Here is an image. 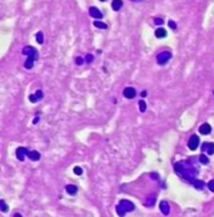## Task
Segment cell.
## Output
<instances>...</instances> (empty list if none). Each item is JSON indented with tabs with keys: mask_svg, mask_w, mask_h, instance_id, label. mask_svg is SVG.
<instances>
[{
	"mask_svg": "<svg viewBox=\"0 0 214 217\" xmlns=\"http://www.w3.org/2000/svg\"><path fill=\"white\" fill-rule=\"evenodd\" d=\"M174 169L175 172L183 177L184 180H186L190 183H194L197 181V168L194 166H192L189 162H177L174 165Z\"/></svg>",
	"mask_w": 214,
	"mask_h": 217,
	"instance_id": "6da1fadb",
	"label": "cell"
},
{
	"mask_svg": "<svg viewBox=\"0 0 214 217\" xmlns=\"http://www.w3.org/2000/svg\"><path fill=\"white\" fill-rule=\"evenodd\" d=\"M23 54L24 55H26L28 58H33V59H38V50L33 47H25L23 49Z\"/></svg>",
	"mask_w": 214,
	"mask_h": 217,
	"instance_id": "277c9868",
	"label": "cell"
},
{
	"mask_svg": "<svg viewBox=\"0 0 214 217\" xmlns=\"http://www.w3.org/2000/svg\"><path fill=\"white\" fill-rule=\"evenodd\" d=\"M193 186H194L197 189H203V187H204V182H203V181H200V180H197V181L193 183Z\"/></svg>",
	"mask_w": 214,
	"mask_h": 217,
	"instance_id": "ac0fdd59",
	"label": "cell"
},
{
	"mask_svg": "<svg viewBox=\"0 0 214 217\" xmlns=\"http://www.w3.org/2000/svg\"><path fill=\"white\" fill-rule=\"evenodd\" d=\"M0 206H2V211H3V212H6V211H8V206H6V203H5L4 200L0 201Z\"/></svg>",
	"mask_w": 214,
	"mask_h": 217,
	"instance_id": "7402d4cb",
	"label": "cell"
},
{
	"mask_svg": "<svg viewBox=\"0 0 214 217\" xmlns=\"http://www.w3.org/2000/svg\"><path fill=\"white\" fill-rule=\"evenodd\" d=\"M34 62H35V59L28 58V59H26V62H25V64H24V67L26 68V69H31L33 65H34Z\"/></svg>",
	"mask_w": 214,
	"mask_h": 217,
	"instance_id": "2e32d148",
	"label": "cell"
},
{
	"mask_svg": "<svg viewBox=\"0 0 214 217\" xmlns=\"http://www.w3.org/2000/svg\"><path fill=\"white\" fill-rule=\"evenodd\" d=\"M29 101H30L31 103H36L39 99H38V97L35 96V94H30V96H29Z\"/></svg>",
	"mask_w": 214,
	"mask_h": 217,
	"instance_id": "cb8c5ba5",
	"label": "cell"
},
{
	"mask_svg": "<svg viewBox=\"0 0 214 217\" xmlns=\"http://www.w3.org/2000/svg\"><path fill=\"white\" fill-rule=\"evenodd\" d=\"M168 25L170 26V28H172V29H174V30L177 29V24H175L174 21H173V20H169V23H168Z\"/></svg>",
	"mask_w": 214,
	"mask_h": 217,
	"instance_id": "484cf974",
	"label": "cell"
},
{
	"mask_svg": "<svg viewBox=\"0 0 214 217\" xmlns=\"http://www.w3.org/2000/svg\"><path fill=\"white\" fill-rule=\"evenodd\" d=\"M154 21H155L157 25H162V24H163V19H162V18H155Z\"/></svg>",
	"mask_w": 214,
	"mask_h": 217,
	"instance_id": "f1b7e54d",
	"label": "cell"
},
{
	"mask_svg": "<svg viewBox=\"0 0 214 217\" xmlns=\"http://www.w3.org/2000/svg\"><path fill=\"white\" fill-rule=\"evenodd\" d=\"M139 109H140V112H145L146 111V104H145V102L143 99L139 102Z\"/></svg>",
	"mask_w": 214,
	"mask_h": 217,
	"instance_id": "44dd1931",
	"label": "cell"
},
{
	"mask_svg": "<svg viewBox=\"0 0 214 217\" xmlns=\"http://www.w3.org/2000/svg\"><path fill=\"white\" fill-rule=\"evenodd\" d=\"M35 96L38 97V99H42V98H43V92H42V90H38V92L35 93Z\"/></svg>",
	"mask_w": 214,
	"mask_h": 217,
	"instance_id": "f546056e",
	"label": "cell"
},
{
	"mask_svg": "<svg viewBox=\"0 0 214 217\" xmlns=\"http://www.w3.org/2000/svg\"><path fill=\"white\" fill-rule=\"evenodd\" d=\"M85 60H87V63H91L93 60H94V57H93V55H90V54H88V55H87V58H85Z\"/></svg>",
	"mask_w": 214,
	"mask_h": 217,
	"instance_id": "83f0119b",
	"label": "cell"
},
{
	"mask_svg": "<svg viewBox=\"0 0 214 217\" xmlns=\"http://www.w3.org/2000/svg\"><path fill=\"white\" fill-rule=\"evenodd\" d=\"M28 150L26 148H24V147H19L18 150H17V157H18V159L19 161H24V157L25 156H28Z\"/></svg>",
	"mask_w": 214,
	"mask_h": 217,
	"instance_id": "9c48e42d",
	"label": "cell"
},
{
	"mask_svg": "<svg viewBox=\"0 0 214 217\" xmlns=\"http://www.w3.org/2000/svg\"><path fill=\"white\" fill-rule=\"evenodd\" d=\"M14 217H21V215H20V213H15Z\"/></svg>",
	"mask_w": 214,
	"mask_h": 217,
	"instance_id": "1f68e13d",
	"label": "cell"
},
{
	"mask_svg": "<svg viewBox=\"0 0 214 217\" xmlns=\"http://www.w3.org/2000/svg\"><path fill=\"white\" fill-rule=\"evenodd\" d=\"M94 26H97V28H99V29H106V28H108V25H106L105 23L99 21V20L94 21Z\"/></svg>",
	"mask_w": 214,
	"mask_h": 217,
	"instance_id": "e0dca14e",
	"label": "cell"
},
{
	"mask_svg": "<svg viewBox=\"0 0 214 217\" xmlns=\"http://www.w3.org/2000/svg\"><path fill=\"white\" fill-rule=\"evenodd\" d=\"M122 6H123V2H122V0H113V2H112V8L115 11L120 10V9H122Z\"/></svg>",
	"mask_w": 214,
	"mask_h": 217,
	"instance_id": "4fadbf2b",
	"label": "cell"
},
{
	"mask_svg": "<svg viewBox=\"0 0 214 217\" xmlns=\"http://www.w3.org/2000/svg\"><path fill=\"white\" fill-rule=\"evenodd\" d=\"M199 132H200V134H204V135L209 134V133L212 132V127H210V124H208V123L202 124V126L199 127Z\"/></svg>",
	"mask_w": 214,
	"mask_h": 217,
	"instance_id": "8fae6325",
	"label": "cell"
},
{
	"mask_svg": "<svg viewBox=\"0 0 214 217\" xmlns=\"http://www.w3.org/2000/svg\"><path fill=\"white\" fill-rule=\"evenodd\" d=\"M155 36H157L158 39H160V38H165V36H167V30L163 29V28H158V29L155 30Z\"/></svg>",
	"mask_w": 214,
	"mask_h": 217,
	"instance_id": "9a60e30c",
	"label": "cell"
},
{
	"mask_svg": "<svg viewBox=\"0 0 214 217\" xmlns=\"http://www.w3.org/2000/svg\"><path fill=\"white\" fill-rule=\"evenodd\" d=\"M198 146H199V137H198L197 134H193L192 137L189 138L188 147H189V150L194 151V150H197V148H198Z\"/></svg>",
	"mask_w": 214,
	"mask_h": 217,
	"instance_id": "5b68a950",
	"label": "cell"
},
{
	"mask_svg": "<svg viewBox=\"0 0 214 217\" xmlns=\"http://www.w3.org/2000/svg\"><path fill=\"white\" fill-rule=\"evenodd\" d=\"M28 157L31 161H39L40 159V153L38 151H29L28 152Z\"/></svg>",
	"mask_w": 214,
	"mask_h": 217,
	"instance_id": "5bb4252c",
	"label": "cell"
},
{
	"mask_svg": "<svg viewBox=\"0 0 214 217\" xmlns=\"http://www.w3.org/2000/svg\"><path fill=\"white\" fill-rule=\"evenodd\" d=\"M134 208H135V206H134V203H133V202H130L128 200H122L116 206V213L120 217H124L127 212L134 211Z\"/></svg>",
	"mask_w": 214,
	"mask_h": 217,
	"instance_id": "7a4b0ae2",
	"label": "cell"
},
{
	"mask_svg": "<svg viewBox=\"0 0 214 217\" xmlns=\"http://www.w3.org/2000/svg\"><path fill=\"white\" fill-rule=\"evenodd\" d=\"M159 208H160V211H162V213L165 215V216H168L169 212H170V207H169V205H168L167 201H162V202H160Z\"/></svg>",
	"mask_w": 214,
	"mask_h": 217,
	"instance_id": "30bf717a",
	"label": "cell"
},
{
	"mask_svg": "<svg viewBox=\"0 0 214 217\" xmlns=\"http://www.w3.org/2000/svg\"><path fill=\"white\" fill-rule=\"evenodd\" d=\"M208 187H209V189L212 192H214V180H212L209 183H208Z\"/></svg>",
	"mask_w": 214,
	"mask_h": 217,
	"instance_id": "4316f807",
	"label": "cell"
},
{
	"mask_svg": "<svg viewBox=\"0 0 214 217\" xmlns=\"http://www.w3.org/2000/svg\"><path fill=\"white\" fill-rule=\"evenodd\" d=\"M65 189H66V192H68L69 195H72V196L76 195V192H78V187L74 186V185H68L65 187Z\"/></svg>",
	"mask_w": 214,
	"mask_h": 217,
	"instance_id": "7c38bea8",
	"label": "cell"
},
{
	"mask_svg": "<svg viewBox=\"0 0 214 217\" xmlns=\"http://www.w3.org/2000/svg\"><path fill=\"white\" fill-rule=\"evenodd\" d=\"M100 2H105V0H100Z\"/></svg>",
	"mask_w": 214,
	"mask_h": 217,
	"instance_id": "d6a6232c",
	"label": "cell"
},
{
	"mask_svg": "<svg viewBox=\"0 0 214 217\" xmlns=\"http://www.w3.org/2000/svg\"><path fill=\"white\" fill-rule=\"evenodd\" d=\"M172 58V53L170 51H162V53H159L158 55H157V62L159 65H164L169 62V59Z\"/></svg>",
	"mask_w": 214,
	"mask_h": 217,
	"instance_id": "3957f363",
	"label": "cell"
},
{
	"mask_svg": "<svg viewBox=\"0 0 214 217\" xmlns=\"http://www.w3.org/2000/svg\"><path fill=\"white\" fill-rule=\"evenodd\" d=\"M33 122H34V123H38V122H39V117H36V118H35Z\"/></svg>",
	"mask_w": 214,
	"mask_h": 217,
	"instance_id": "4dcf8cb0",
	"label": "cell"
},
{
	"mask_svg": "<svg viewBox=\"0 0 214 217\" xmlns=\"http://www.w3.org/2000/svg\"><path fill=\"white\" fill-rule=\"evenodd\" d=\"M89 14H90V17L95 18V19H101V18H103L101 11H100L98 8H95V6H91V8L89 9Z\"/></svg>",
	"mask_w": 214,
	"mask_h": 217,
	"instance_id": "ba28073f",
	"label": "cell"
},
{
	"mask_svg": "<svg viewBox=\"0 0 214 217\" xmlns=\"http://www.w3.org/2000/svg\"><path fill=\"white\" fill-rule=\"evenodd\" d=\"M199 162H200L202 165H208V163H209V159H208L207 156L200 154V156H199Z\"/></svg>",
	"mask_w": 214,
	"mask_h": 217,
	"instance_id": "d6986e66",
	"label": "cell"
},
{
	"mask_svg": "<svg viewBox=\"0 0 214 217\" xmlns=\"http://www.w3.org/2000/svg\"><path fill=\"white\" fill-rule=\"evenodd\" d=\"M75 63H76L78 65H82V64L84 63V59H83L82 57H76V58H75Z\"/></svg>",
	"mask_w": 214,
	"mask_h": 217,
	"instance_id": "d4e9b609",
	"label": "cell"
},
{
	"mask_svg": "<svg viewBox=\"0 0 214 217\" xmlns=\"http://www.w3.org/2000/svg\"><path fill=\"white\" fill-rule=\"evenodd\" d=\"M74 173L75 174H78V176H80V174H83V168L82 167H74Z\"/></svg>",
	"mask_w": 214,
	"mask_h": 217,
	"instance_id": "603a6c76",
	"label": "cell"
},
{
	"mask_svg": "<svg viewBox=\"0 0 214 217\" xmlns=\"http://www.w3.org/2000/svg\"><path fill=\"white\" fill-rule=\"evenodd\" d=\"M36 42H38L39 44H43V43H44V35H43L42 32L36 33Z\"/></svg>",
	"mask_w": 214,
	"mask_h": 217,
	"instance_id": "ffe728a7",
	"label": "cell"
},
{
	"mask_svg": "<svg viewBox=\"0 0 214 217\" xmlns=\"http://www.w3.org/2000/svg\"><path fill=\"white\" fill-rule=\"evenodd\" d=\"M123 96L127 98V99H133L135 96H137V92L133 87H127L124 90H123Z\"/></svg>",
	"mask_w": 214,
	"mask_h": 217,
	"instance_id": "8992f818",
	"label": "cell"
},
{
	"mask_svg": "<svg viewBox=\"0 0 214 217\" xmlns=\"http://www.w3.org/2000/svg\"><path fill=\"white\" fill-rule=\"evenodd\" d=\"M202 151L207 152L210 156L214 154V143H212V142H204L202 144Z\"/></svg>",
	"mask_w": 214,
	"mask_h": 217,
	"instance_id": "52a82bcc",
	"label": "cell"
}]
</instances>
